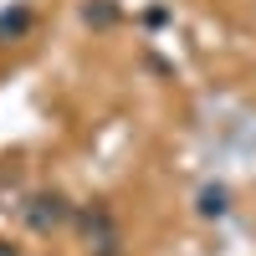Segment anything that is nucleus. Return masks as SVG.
Instances as JSON below:
<instances>
[{
	"label": "nucleus",
	"mask_w": 256,
	"mask_h": 256,
	"mask_svg": "<svg viewBox=\"0 0 256 256\" xmlns=\"http://www.w3.org/2000/svg\"><path fill=\"white\" fill-rule=\"evenodd\" d=\"M200 210H205V216H220V210H226V190H205V195H200Z\"/></svg>",
	"instance_id": "obj_1"
},
{
	"label": "nucleus",
	"mask_w": 256,
	"mask_h": 256,
	"mask_svg": "<svg viewBox=\"0 0 256 256\" xmlns=\"http://www.w3.org/2000/svg\"><path fill=\"white\" fill-rule=\"evenodd\" d=\"M20 26H26V10H6L0 16V31H20Z\"/></svg>",
	"instance_id": "obj_2"
},
{
	"label": "nucleus",
	"mask_w": 256,
	"mask_h": 256,
	"mask_svg": "<svg viewBox=\"0 0 256 256\" xmlns=\"http://www.w3.org/2000/svg\"><path fill=\"white\" fill-rule=\"evenodd\" d=\"M0 256H10V246H0Z\"/></svg>",
	"instance_id": "obj_3"
}]
</instances>
